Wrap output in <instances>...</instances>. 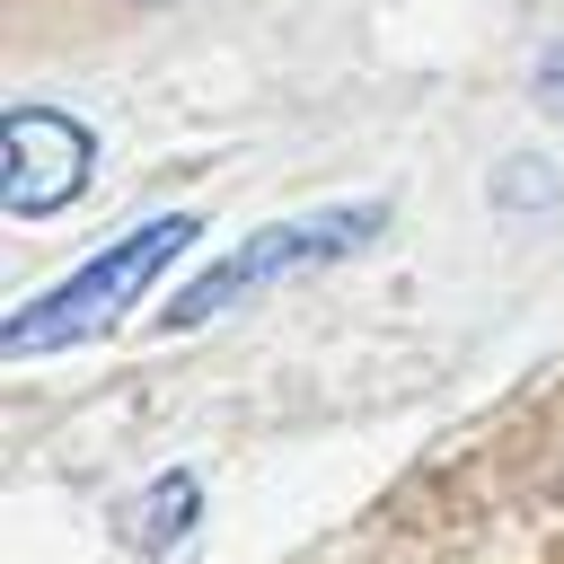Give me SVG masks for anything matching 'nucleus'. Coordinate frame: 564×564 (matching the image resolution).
Returning a JSON list of instances; mask_svg holds the SVG:
<instances>
[{
    "label": "nucleus",
    "instance_id": "1",
    "mask_svg": "<svg viewBox=\"0 0 564 564\" xmlns=\"http://www.w3.org/2000/svg\"><path fill=\"white\" fill-rule=\"evenodd\" d=\"M203 238V220L194 212H159V220H141V229H123L115 247H97L88 264H70L53 291H35L26 308H9V326H0V352L9 361H35V352H62V344H88V335H106L185 247Z\"/></svg>",
    "mask_w": 564,
    "mask_h": 564
},
{
    "label": "nucleus",
    "instance_id": "3",
    "mask_svg": "<svg viewBox=\"0 0 564 564\" xmlns=\"http://www.w3.org/2000/svg\"><path fill=\"white\" fill-rule=\"evenodd\" d=\"M88 176H97V132L79 115L35 106V97L0 115V203H9V220L70 212L88 194Z\"/></svg>",
    "mask_w": 564,
    "mask_h": 564
},
{
    "label": "nucleus",
    "instance_id": "2",
    "mask_svg": "<svg viewBox=\"0 0 564 564\" xmlns=\"http://www.w3.org/2000/svg\"><path fill=\"white\" fill-rule=\"evenodd\" d=\"M379 229H388V203H317V212L264 220L256 238H238L229 256H212V273H194V282L167 300V326L229 317L238 300H256V291H273V282H300V273H317V264L361 256Z\"/></svg>",
    "mask_w": 564,
    "mask_h": 564
},
{
    "label": "nucleus",
    "instance_id": "4",
    "mask_svg": "<svg viewBox=\"0 0 564 564\" xmlns=\"http://www.w3.org/2000/svg\"><path fill=\"white\" fill-rule=\"evenodd\" d=\"M194 511H203L194 476H185V467H176V476H159V485L132 502V538H141V555H167V546L194 529Z\"/></svg>",
    "mask_w": 564,
    "mask_h": 564
},
{
    "label": "nucleus",
    "instance_id": "5",
    "mask_svg": "<svg viewBox=\"0 0 564 564\" xmlns=\"http://www.w3.org/2000/svg\"><path fill=\"white\" fill-rule=\"evenodd\" d=\"M538 106H546V115L564 123V35H555V44L538 53Z\"/></svg>",
    "mask_w": 564,
    "mask_h": 564
},
{
    "label": "nucleus",
    "instance_id": "6",
    "mask_svg": "<svg viewBox=\"0 0 564 564\" xmlns=\"http://www.w3.org/2000/svg\"><path fill=\"white\" fill-rule=\"evenodd\" d=\"M150 9H167V0H150Z\"/></svg>",
    "mask_w": 564,
    "mask_h": 564
}]
</instances>
